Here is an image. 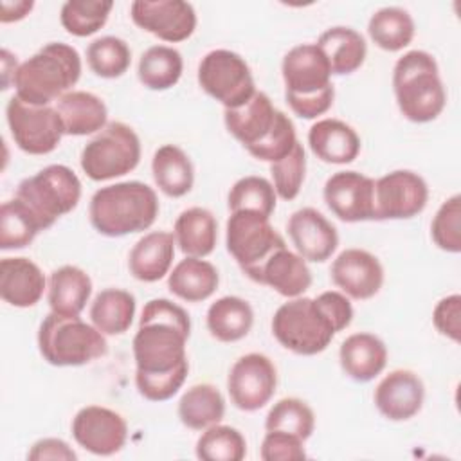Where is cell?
Here are the masks:
<instances>
[{"instance_id":"ab89813d","label":"cell","mask_w":461,"mask_h":461,"mask_svg":"<svg viewBox=\"0 0 461 461\" xmlns=\"http://www.w3.org/2000/svg\"><path fill=\"white\" fill-rule=\"evenodd\" d=\"M245 456L247 441L230 425H211L196 441V457L202 461H241Z\"/></svg>"},{"instance_id":"ba28073f","label":"cell","mask_w":461,"mask_h":461,"mask_svg":"<svg viewBox=\"0 0 461 461\" xmlns=\"http://www.w3.org/2000/svg\"><path fill=\"white\" fill-rule=\"evenodd\" d=\"M16 198L22 200L38 218L41 229H49L58 218L74 211L81 200L77 175L63 166L50 164L18 184Z\"/></svg>"},{"instance_id":"f1b7e54d","label":"cell","mask_w":461,"mask_h":461,"mask_svg":"<svg viewBox=\"0 0 461 461\" xmlns=\"http://www.w3.org/2000/svg\"><path fill=\"white\" fill-rule=\"evenodd\" d=\"M317 47L324 52L331 74L335 76L353 74L364 65L367 54L364 36L358 31L344 25L326 29L319 36Z\"/></svg>"},{"instance_id":"3957f363","label":"cell","mask_w":461,"mask_h":461,"mask_svg":"<svg viewBox=\"0 0 461 461\" xmlns=\"http://www.w3.org/2000/svg\"><path fill=\"white\" fill-rule=\"evenodd\" d=\"M79 77V52L68 43L50 41L18 65L13 77L14 95L29 104L50 106L70 92Z\"/></svg>"},{"instance_id":"6da1fadb","label":"cell","mask_w":461,"mask_h":461,"mask_svg":"<svg viewBox=\"0 0 461 461\" xmlns=\"http://www.w3.org/2000/svg\"><path fill=\"white\" fill-rule=\"evenodd\" d=\"M191 333L187 312L169 299L144 304L133 337L135 385L149 402H166L184 385L189 371L185 344Z\"/></svg>"},{"instance_id":"f6af8a7d","label":"cell","mask_w":461,"mask_h":461,"mask_svg":"<svg viewBox=\"0 0 461 461\" xmlns=\"http://www.w3.org/2000/svg\"><path fill=\"white\" fill-rule=\"evenodd\" d=\"M306 173V155L303 144L297 140L294 149L283 157L281 160L270 164V175H272V185L276 189V194L286 202L294 200L304 182Z\"/></svg>"},{"instance_id":"681fc988","label":"cell","mask_w":461,"mask_h":461,"mask_svg":"<svg viewBox=\"0 0 461 461\" xmlns=\"http://www.w3.org/2000/svg\"><path fill=\"white\" fill-rule=\"evenodd\" d=\"M317 304L321 306V310L324 312V315L331 321L335 331H342L346 330L351 321H353V306L348 299V295H344L342 292H335V290H328L322 292L315 297Z\"/></svg>"},{"instance_id":"8992f818","label":"cell","mask_w":461,"mask_h":461,"mask_svg":"<svg viewBox=\"0 0 461 461\" xmlns=\"http://www.w3.org/2000/svg\"><path fill=\"white\" fill-rule=\"evenodd\" d=\"M38 349L50 366L76 367L106 355L108 344L104 335L79 315L67 317L50 312L40 324Z\"/></svg>"},{"instance_id":"bcb514c9","label":"cell","mask_w":461,"mask_h":461,"mask_svg":"<svg viewBox=\"0 0 461 461\" xmlns=\"http://www.w3.org/2000/svg\"><path fill=\"white\" fill-rule=\"evenodd\" d=\"M432 241L445 252L461 250V196L452 194L436 211L430 223Z\"/></svg>"},{"instance_id":"30bf717a","label":"cell","mask_w":461,"mask_h":461,"mask_svg":"<svg viewBox=\"0 0 461 461\" xmlns=\"http://www.w3.org/2000/svg\"><path fill=\"white\" fill-rule=\"evenodd\" d=\"M198 85L225 108H240L256 94L249 63L238 52L227 49H214L202 58Z\"/></svg>"},{"instance_id":"e575fe53","label":"cell","mask_w":461,"mask_h":461,"mask_svg":"<svg viewBox=\"0 0 461 461\" xmlns=\"http://www.w3.org/2000/svg\"><path fill=\"white\" fill-rule=\"evenodd\" d=\"M225 416V398L212 384H194L178 400V418L193 430L216 425Z\"/></svg>"},{"instance_id":"f907efd6","label":"cell","mask_w":461,"mask_h":461,"mask_svg":"<svg viewBox=\"0 0 461 461\" xmlns=\"http://www.w3.org/2000/svg\"><path fill=\"white\" fill-rule=\"evenodd\" d=\"M27 459L31 461H45V459H58V461H76L77 454L70 448V445L59 438H43L38 439L31 450L27 452Z\"/></svg>"},{"instance_id":"b9f144b4","label":"cell","mask_w":461,"mask_h":461,"mask_svg":"<svg viewBox=\"0 0 461 461\" xmlns=\"http://www.w3.org/2000/svg\"><path fill=\"white\" fill-rule=\"evenodd\" d=\"M276 202L277 194L274 185L267 178L256 175H249L234 182L227 196V205L230 212L254 211L267 218H270L276 211Z\"/></svg>"},{"instance_id":"7c38bea8","label":"cell","mask_w":461,"mask_h":461,"mask_svg":"<svg viewBox=\"0 0 461 461\" xmlns=\"http://www.w3.org/2000/svg\"><path fill=\"white\" fill-rule=\"evenodd\" d=\"M5 117L14 144L29 155L52 153L65 135L56 106H36L13 95L7 101Z\"/></svg>"},{"instance_id":"f35d334b","label":"cell","mask_w":461,"mask_h":461,"mask_svg":"<svg viewBox=\"0 0 461 461\" xmlns=\"http://www.w3.org/2000/svg\"><path fill=\"white\" fill-rule=\"evenodd\" d=\"M112 9V0H68L61 5L59 22L68 34L86 38L108 22Z\"/></svg>"},{"instance_id":"d6986e66","label":"cell","mask_w":461,"mask_h":461,"mask_svg":"<svg viewBox=\"0 0 461 461\" xmlns=\"http://www.w3.org/2000/svg\"><path fill=\"white\" fill-rule=\"evenodd\" d=\"M288 236L304 261L322 263L331 258L339 247L335 225L317 209L303 207L295 211L286 223Z\"/></svg>"},{"instance_id":"484cf974","label":"cell","mask_w":461,"mask_h":461,"mask_svg":"<svg viewBox=\"0 0 461 461\" xmlns=\"http://www.w3.org/2000/svg\"><path fill=\"white\" fill-rule=\"evenodd\" d=\"M175 236L166 230H153L144 234L130 250V274L142 283H155L162 279L175 258Z\"/></svg>"},{"instance_id":"74e56055","label":"cell","mask_w":461,"mask_h":461,"mask_svg":"<svg viewBox=\"0 0 461 461\" xmlns=\"http://www.w3.org/2000/svg\"><path fill=\"white\" fill-rule=\"evenodd\" d=\"M43 230L34 212L16 196L0 207V249L14 250L32 243L38 232Z\"/></svg>"},{"instance_id":"e0dca14e","label":"cell","mask_w":461,"mask_h":461,"mask_svg":"<svg viewBox=\"0 0 461 461\" xmlns=\"http://www.w3.org/2000/svg\"><path fill=\"white\" fill-rule=\"evenodd\" d=\"M72 436L79 447L95 456H113L126 445L128 425L108 407L86 405L72 420Z\"/></svg>"},{"instance_id":"277c9868","label":"cell","mask_w":461,"mask_h":461,"mask_svg":"<svg viewBox=\"0 0 461 461\" xmlns=\"http://www.w3.org/2000/svg\"><path fill=\"white\" fill-rule=\"evenodd\" d=\"M285 99L290 110L303 119L324 115L335 99L331 68L317 43L292 47L281 63Z\"/></svg>"},{"instance_id":"603a6c76","label":"cell","mask_w":461,"mask_h":461,"mask_svg":"<svg viewBox=\"0 0 461 461\" xmlns=\"http://www.w3.org/2000/svg\"><path fill=\"white\" fill-rule=\"evenodd\" d=\"M339 362L351 380L366 384L385 369L387 348L384 340L373 333H353L342 340Z\"/></svg>"},{"instance_id":"4dcf8cb0","label":"cell","mask_w":461,"mask_h":461,"mask_svg":"<svg viewBox=\"0 0 461 461\" xmlns=\"http://www.w3.org/2000/svg\"><path fill=\"white\" fill-rule=\"evenodd\" d=\"M220 283L216 267L202 258L187 256L167 277V288L173 295L185 303H200L209 299Z\"/></svg>"},{"instance_id":"d590c367","label":"cell","mask_w":461,"mask_h":461,"mask_svg":"<svg viewBox=\"0 0 461 461\" xmlns=\"http://www.w3.org/2000/svg\"><path fill=\"white\" fill-rule=\"evenodd\" d=\"M416 32L412 16L396 5L382 7L375 11L367 23V34L373 43L387 52H398L405 49Z\"/></svg>"},{"instance_id":"60d3db41","label":"cell","mask_w":461,"mask_h":461,"mask_svg":"<svg viewBox=\"0 0 461 461\" xmlns=\"http://www.w3.org/2000/svg\"><path fill=\"white\" fill-rule=\"evenodd\" d=\"M86 63L95 76L115 79L130 68L131 50L117 36H101L86 47Z\"/></svg>"},{"instance_id":"cb8c5ba5","label":"cell","mask_w":461,"mask_h":461,"mask_svg":"<svg viewBox=\"0 0 461 461\" xmlns=\"http://www.w3.org/2000/svg\"><path fill=\"white\" fill-rule=\"evenodd\" d=\"M308 146L326 164H349L360 153V137L340 119H321L308 130Z\"/></svg>"},{"instance_id":"2e32d148","label":"cell","mask_w":461,"mask_h":461,"mask_svg":"<svg viewBox=\"0 0 461 461\" xmlns=\"http://www.w3.org/2000/svg\"><path fill=\"white\" fill-rule=\"evenodd\" d=\"M322 196L328 209L346 223L375 220V180L358 171L333 173Z\"/></svg>"},{"instance_id":"f546056e","label":"cell","mask_w":461,"mask_h":461,"mask_svg":"<svg viewBox=\"0 0 461 461\" xmlns=\"http://www.w3.org/2000/svg\"><path fill=\"white\" fill-rule=\"evenodd\" d=\"M173 236L185 256H209L218 240V223L214 214L205 207H189L182 211L175 221Z\"/></svg>"},{"instance_id":"7a4b0ae2","label":"cell","mask_w":461,"mask_h":461,"mask_svg":"<svg viewBox=\"0 0 461 461\" xmlns=\"http://www.w3.org/2000/svg\"><path fill=\"white\" fill-rule=\"evenodd\" d=\"M158 216V198L144 182H117L97 189L88 205L92 227L108 238L149 229Z\"/></svg>"},{"instance_id":"ffe728a7","label":"cell","mask_w":461,"mask_h":461,"mask_svg":"<svg viewBox=\"0 0 461 461\" xmlns=\"http://www.w3.org/2000/svg\"><path fill=\"white\" fill-rule=\"evenodd\" d=\"M373 400L384 418L405 421L421 411L425 385L414 371L394 369L378 382Z\"/></svg>"},{"instance_id":"8d00e7d4","label":"cell","mask_w":461,"mask_h":461,"mask_svg":"<svg viewBox=\"0 0 461 461\" xmlns=\"http://www.w3.org/2000/svg\"><path fill=\"white\" fill-rule=\"evenodd\" d=\"M184 72L182 54L167 45L146 49L139 59V81L149 90H167L175 86Z\"/></svg>"},{"instance_id":"7dc6e473","label":"cell","mask_w":461,"mask_h":461,"mask_svg":"<svg viewBox=\"0 0 461 461\" xmlns=\"http://www.w3.org/2000/svg\"><path fill=\"white\" fill-rule=\"evenodd\" d=\"M304 441L290 432L267 430L261 441V459L263 461H301L306 459Z\"/></svg>"},{"instance_id":"d6a6232c","label":"cell","mask_w":461,"mask_h":461,"mask_svg":"<svg viewBox=\"0 0 461 461\" xmlns=\"http://www.w3.org/2000/svg\"><path fill=\"white\" fill-rule=\"evenodd\" d=\"M209 333L220 342H236L249 335L254 324L252 306L236 295L216 299L205 315Z\"/></svg>"},{"instance_id":"5bb4252c","label":"cell","mask_w":461,"mask_h":461,"mask_svg":"<svg viewBox=\"0 0 461 461\" xmlns=\"http://www.w3.org/2000/svg\"><path fill=\"white\" fill-rule=\"evenodd\" d=\"M429 202V185L414 171L394 169L375 180V220H409Z\"/></svg>"},{"instance_id":"83f0119b","label":"cell","mask_w":461,"mask_h":461,"mask_svg":"<svg viewBox=\"0 0 461 461\" xmlns=\"http://www.w3.org/2000/svg\"><path fill=\"white\" fill-rule=\"evenodd\" d=\"M92 295V279L90 276L76 267V265H63L56 268L47 285V299L50 312L67 315V317H77L88 299Z\"/></svg>"},{"instance_id":"5b68a950","label":"cell","mask_w":461,"mask_h":461,"mask_svg":"<svg viewBox=\"0 0 461 461\" xmlns=\"http://www.w3.org/2000/svg\"><path fill=\"white\" fill-rule=\"evenodd\" d=\"M393 90L402 115L412 122H430L447 104V90L432 54L409 50L393 68Z\"/></svg>"},{"instance_id":"7bdbcfd3","label":"cell","mask_w":461,"mask_h":461,"mask_svg":"<svg viewBox=\"0 0 461 461\" xmlns=\"http://www.w3.org/2000/svg\"><path fill=\"white\" fill-rule=\"evenodd\" d=\"M315 429V414L312 407L299 398H281L276 402L267 418L265 430L290 432L306 441Z\"/></svg>"},{"instance_id":"836d02e7","label":"cell","mask_w":461,"mask_h":461,"mask_svg":"<svg viewBox=\"0 0 461 461\" xmlns=\"http://www.w3.org/2000/svg\"><path fill=\"white\" fill-rule=\"evenodd\" d=\"M135 297L122 288L101 290L90 306V321L103 335H122L135 317Z\"/></svg>"},{"instance_id":"52a82bcc","label":"cell","mask_w":461,"mask_h":461,"mask_svg":"<svg viewBox=\"0 0 461 461\" xmlns=\"http://www.w3.org/2000/svg\"><path fill=\"white\" fill-rule=\"evenodd\" d=\"M272 333L285 349L303 357L322 353L337 335L317 301L301 295L276 310Z\"/></svg>"},{"instance_id":"4fadbf2b","label":"cell","mask_w":461,"mask_h":461,"mask_svg":"<svg viewBox=\"0 0 461 461\" xmlns=\"http://www.w3.org/2000/svg\"><path fill=\"white\" fill-rule=\"evenodd\" d=\"M276 387V366L263 353H247L240 357L227 376L230 402L245 412H254L265 407L272 400Z\"/></svg>"},{"instance_id":"c3c4849f","label":"cell","mask_w":461,"mask_h":461,"mask_svg":"<svg viewBox=\"0 0 461 461\" xmlns=\"http://www.w3.org/2000/svg\"><path fill=\"white\" fill-rule=\"evenodd\" d=\"M434 328L447 339L461 340V295L452 294L438 301L432 312Z\"/></svg>"},{"instance_id":"d4e9b609","label":"cell","mask_w":461,"mask_h":461,"mask_svg":"<svg viewBox=\"0 0 461 461\" xmlns=\"http://www.w3.org/2000/svg\"><path fill=\"white\" fill-rule=\"evenodd\" d=\"M277 110L274 108L270 97L265 92H258L240 108H225L223 121L227 131L243 144L250 148L258 144L274 126Z\"/></svg>"},{"instance_id":"1f68e13d","label":"cell","mask_w":461,"mask_h":461,"mask_svg":"<svg viewBox=\"0 0 461 461\" xmlns=\"http://www.w3.org/2000/svg\"><path fill=\"white\" fill-rule=\"evenodd\" d=\"M151 173L157 187L169 198L185 196L194 184L193 162L175 144H164L153 153Z\"/></svg>"},{"instance_id":"4316f807","label":"cell","mask_w":461,"mask_h":461,"mask_svg":"<svg viewBox=\"0 0 461 461\" xmlns=\"http://www.w3.org/2000/svg\"><path fill=\"white\" fill-rule=\"evenodd\" d=\"M65 135H92L108 122V110L101 97L85 90H70L56 101Z\"/></svg>"},{"instance_id":"ee69618b","label":"cell","mask_w":461,"mask_h":461,"mask_svg":"<svg viewBox=\"0 0 461 461\" xmlns=\"http://www.w3.org/2000/svg\"><path fill=\"white\" fill-rule=\"evenodd\" d=\"M295 142H297V135H295V126L292 119L285 112L277 110L276 121L270 131L258 144L247 148V151L258 160L274 164L283 157H286L294 149Z\"/></svg>"},{"instance_id":"816d5d0a","label":"cell","mask_w":461,"mask_h":461,"mask_svg":"<svg viewBox=\"0 0 461 461\" xmlns=\"http://www.w3.org/2000/svg\"><path fill=\"white\" fill-rule=\"evenodd\" d=\"M34 7L32 0H16V2H9L4 0L2 2V14H0V22L2 23H13V22H20L23 20Z\"/></svg>"},{"instance_id":"7402d4cb","label":"cell","mask_w":461,"mask_h":461,"mask_svg":"<svg viewBox=\"0 0 461 461\" xmlns=\"http://www.w3.org/2000/svg\"><path fill=\"white\" fill-rule=\"evenodd\" d=\"M47 288L41 268L29 258H4L0 261V295L14 308L34 306Z\"/></svg>"},{"instance_id":"9a60e30c","label":"cell","mask_w":461,"mask_h":461,"mask_svg":"<svg viewBox=\"0 0 461 461\" xmlns=\"http://www.w3.org/2000/svg\"><path fill=\"white\" fill-rule=\"evenodd\" d=\"M130 16L137 27L167 43L184 41L196 29V11L182 0H135Z\"/></svg>"},{"instance_id":"9c48e42d","label":"cell","mask_w":461,"mask_h":461,"mask_svg":"<svg viewBox=\"0 0 461 461\" xmlns=\"http://www.w3.org/2000/svg\"><path fill=\"white\" fill-rule=\"evenodd\" d=\"M81 169L90 180L103 182L133 171L140 162V139L121 121L108 122L81 151Z\"/></svg>"},{"instance_id":"44dd1931","label":"cell","mask_w":461,"mask_h":461,"mask_svg":"<svg viewBox=\"0 0 461 461\" xmlns=\"http://www.w3.org/2000/svg\"><path fill=\"white\" fill-rule=\"evenodd\" d=\"M249 277L288 299L303 295L312 285V272L306 261L286 247L274 250Z\"/></svg>"},{"instance_id":"8fae6325","label":"cell","mask_w":461,"mask_h":461,"mask_svg":"<svg viewBox=\"0 0 461 461\" xmlns=\"http://www.w3.org/2000/svg\"><path fill=\"white\" fill-rule=\"evenodd\" d=\"M225 245L247 277L274 250L286 247L270 218L254 211L230 212L225 227Z\"/></svg>"},{"instance_id":"ac0fdd59","label":"cell","mask_w":461,"mask_h":461,"mask_svg":"<svg viewBox=\"0 0 461 461\" xmlns=\"http://www.w3.org/2000/svg\"><path fill=\"white\" fill-rule=\"evenodd\" d=\"M331 281L351 299L375 297L384 285V267L378 258L364 249H346L331 263Z\"/></svg>"}]
</instances>
